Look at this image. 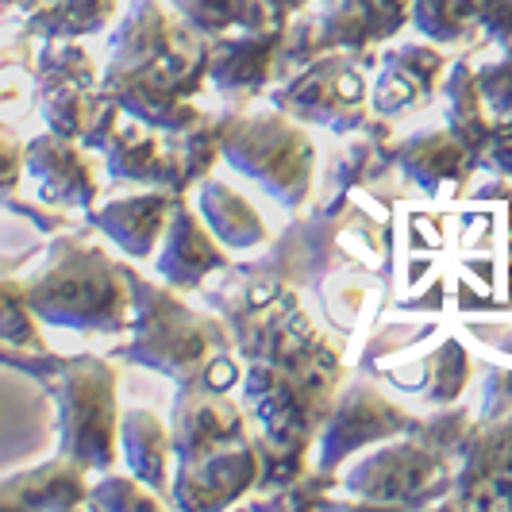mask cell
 <instances>
[{
	"mask_svg": "<svg viewBox=\"0 0 512 512\" xmlns=\"http://www.w3.org/2000/svg\"><path fill=\"white\" fill-rule=\"evenodd\" d=\"M131 282V312H135V362L151 366L178 385H205L228 393L239 382V362L228 351V339L216 320L185 308L166 289Z\"/></svg>",
	"mask_w": 512,
	"mask_h": 512,
	"instance_id": "obj_1",
	"label": "cell"
},
{
	"mask_svg": "<svg viewBox=\"0 0 512 512\" xmlns=\"http://www.w3.org/2000/svg\"><path fill=\"white\" fill-rule=\"evenodd\" d=\"M31 312L74 332H124L131 324V282L101 247L58 235L39 274L24 282Z\"/></svg>",
	"mask_w": 512,
	"mask_h": 512,
	"instance_id": "obj_2",
	"label": "cell"
},
{
	"mask_svg": "<svg viewBox=\"0 0 512 512\" xmlns=\"http://www.w3.org/2000/svg\"><path fill=\"white\" fill-rule=\"evenodd\" d=\"M58 401V451L85 470H108L120 455L116 370L97 355L62 362L51 382Z\"/></svg>",
	"mask_w": 512,
	"mask_h": 512,
	"instance_id": "obj_3",
	"label": "cell"
},
{
	"mask_svg": "<svg viewBox=\"0 0 512 512\" xmlns=\"http://www.w3.org/2000/svg\"><path fill=\"white\" fill-rule=\"evenodd\" d=\"M220 154L239 174L258 181L270 197L282 205H301L312 185V139L297 120L285 112H251V116H228L216 124Z\"/></svg>",
	"mask_w": 512,
	"mask_h": 512,
	"instance_id": "obj_4",
	"label": "cell"
},
{
	"mask_svg": "<svg viewBox=\"0 0 512 512\" xmlns=\"http://www.w3.org/2000/svg\"><path fill=\"white\" fill-rule=\"evenodd\" d=\"M101 89L116 97L124 116L147 124V128L185 131L197 120H205L201 108L193 104V93H201V89L193 81H185L178 70H170L166 62H120V58H112V66L101 77Z\"/></svg>",
	"mask_w": 512,
	"mask_h": 512,
	"instance_id": "obj_5",
	"label": "cell"
},
{
	"mask_svg": "<svg viewBox=\"0 0 512 512\" xmlns=\"http://www.w3.org/2000/svg\"><path fill=\"white\" fill-rule=\"evenodd\" d=\"M443 455L432 451L420 439H385L374 455H366L351 466L347 486L362 501H382V505H416L428 501V486H443Z\"/></svg>",
	"mask_w": 512,
	"mask_h": 512,
	"instance_id": "obj_6",
	"label": "cell"
},
{
	"mask_svg": "<svg viewBox=\"0 0 512 512\" xmlns=\"http://www.w3.org/2000/svg\"><path fill=\"white\" fill-rule=\"evenodd\" d=\"M174 493L170 505L181 509H224L247 497L258 486V447L255 439L239 436L212 447L197 459H174Z\"/></svg>",
	"mask_w": 512,
	"mask_h": 512,
	"instance_id": "obj_7",
	"label": "cell"
},
{
	"mask_svg": "<svg viewBox=\"0 0 512 512\" xmlns=\"http://www.w3.org/2000/svg\"><path fill=\"white\" fill-rule=\"evenodd\" d=\"M274 101L293 120L332 124V128L347 131L355 128L362 116L366 77L343 58H316L285 85L282 93H274Z\"/></svg>",
	"mask_w": 512,
	"mask_h": 512,
	"instance_id": "obj_8",
	"label": "cell"
},
{
	"mask_svg": "<svg viewBox=\"0 0 512 512\" xmlns=\"http://www.w3.org/2000/svg\"><path fill=\"white\" fill-rule=\"evenodd\" d=\"M412 420L397 409L389 397H382L374 385H351L343 389V397L332 405L324 420V436H320V462L332 470L347 455H355L359 447L382 443V439L405 436Z\"/></svg>",
	"mask_w": 512,
	"mask_h": 512,
	"instance_id": "obj_9",
	"label": "cell"
},
{
	"mask_svg": "<svg viewBox=\"0 0 512 512\" xmlns=\"http://www.w3.org/2000/svg\"><path fill=\"white\" fill-rule=\"evenodd\" d=\"M24 174L35 178L39 197L54 208H89L101 193L97 166L77 139L43 131L24 143Z\"/></svg>",
	"mask_w": 512,
	"mask_h": 512,
	"instance_id": "obj_10",
	"label": "cell"
},
{
	"mask_svg": "<svg viewBox=\"0 0 512 512\" xmlns=\"http://www.w3.org/2000/svg\"><path fill=\"white\" fill-rule=\"evenodd\" d=\"M104 166L108 174L120 181H135V185H151V189H170L181 193L189 181L181 170V158L174 151V139L166 131V139L158 128H147L139 120L120 124L112 143L104 147Z\"/></svg>",
	"mask_w": 512,
	"mask_h": 512,
	"instance_id": "obj_11",
	"label": "cell"
},
{
	"mask_svg": "<svg viewBox=\"0 0 512 512\" xmlns=\"http://www.w3.org/2000/svg\"><path fill=\"white\" fill-rule=\"evenodd\" d=\"M228 266V247L212 235L205 220L185 205L181 197H174L170 208V224L162 235V255H158V274L178 289H197L208 274Z\"/></svg>",
	"mask_w": 512,
	"mask_h": 512,
	"instance_id": "obj_12",
	"label": "cell"
},
{
	"mask_svg": "<svg viewBox=\"0 0 512 512\" xmlns=\"http://www.w3.org/2000/svg\"><path fill=\"white\" fill-rule=\"evenodd\" d=\"M170 436H174V459H197L228 439L247 436V424L243 412L224 393L205 385H181V393L174 397Z\"/></svg>",
	"mask_w": 512,
	"mask_h": 512,
	"instance_id": "obj_13",
	"label": "cell"
},
{
	"mask_svg": "<svg viewBox=\"0 0 512 512\" xmlns=\"http://www.w3.org/2000/svg\"><path fill=\"white\" fill-rule=\"evenodd\" d=\"M170 189H147L135 197H116L93 212V224L124 251L128 258H147L162 243L166 224H170V208H174Z\"/></svg>",
	"mask_w": 512,
	"mask_h": 512,
	"instance_id": "obj_14",
	"label": "cell"
},
{
	"mask_svg": "<svg viewBox=\"0 0 512 512\" xmlns=\"http://www.w3.org/2000/svg\"><path fill=\"white\" fill-rule=\"evenodd\" d=\"M447 70V58L439 54L436 43H405L385 54L382 77L374 85V104L378 112H405L412 104H424L436 93L439 77Z\"/></svg>",
	"mask_w": 512,
	"mask_h": 512,
	"instance_id": "obj_15",
	"label": "cell"
},
{
	"mask_svg": "<svg viewBox=\"0 0 512 512\" xmlns=\"http://www.w3.org/2000/svg\"><path fill=\"white\" fill-rule=\"evenodd\" d=\"M409 16V0H328L320 35L335 51H362L389 39Z\"/></svg>",
	"mask_w": 512,
	"mask_h": 512,
	"instance_id": "obj_16",
	"label": "cell"
},
{
	"mask_svg": "<svg viewBox=\"0 0 512 512\" xmlns=\"http://www.w3.org/2000/svg\"><path fill=\"white\" fill-rule=\"evenodd\" d=\"M85 493V466L58 455L35 470L0 478V509H74Z\"/></svg>",
	"mask_w": 512,
	"mask_h": 512,
	"instance_id": "obj_17",
	"label": "cell"
},
{
	"mask_svg": "<svg viewBox=\"0 0 512 512\" xmlns=\"http://www.w3.org/2000/svg\"><path fill=\"white\" fill-rule=\"evenodd\" d=\"M120 451L128 470L147 482L154 493L170 489V466H174V436L162 416L151 409H128L120 412Z\"/></svg>",
	"mask_w": 512,
	"mask_h": 512,
	"instance_id": "obj_18",
	"label": "cell"
},
{
	"mask_svg": "<svg viewBox=\"0 0 512 512\" xmlns=\"http://www.w3.org/2000/svg\"><path fill=\"white\" fill-rule=\"evenodd\" d=\"M274 54H278V31L266 35V27H247L239 39H216V47H208V77L220 89L251 93L266 85Z\"/></svg>",
	"mask_w": 512,
	"mask_h": 512,
	"instance_id": "obj_19",
	"label": "cell"
},
{
	"mask_svg": "<svg viewBox=\"0 0 512 512\" xmlns=\"http://www.w3.org/2000/svg\"><path fill=\"white\" fill-rule=\"evenodd\" d=\"M474 162H478V158L451 135V128L412 135L409 143L397 151V166H401L416 185H424L428 193H439L443 185L462 181L470 174Z\"/></svg>",
	"mask_w": 512,
	"mask_h": 512,
	"instance_id": "obj_20",
	"label": "cell"
},
{
	"mask_svg": "<svg viewBox=\"0 0 512 512\" xmlns=\"http://www.w3.org/2000/svg\"><path fill=\"white\" fill-rule=\"evenodd\" d=\"M197 197H201V220L212 228V235L228 251H255V247L266 243L270 231H266L262 216H258L255 205L243 193H235L224 181L205 178L201 189H197Z\"/></svg>",
	"mask_w": 512,
	"mask_h": 512,
	"instance_id": "obj_21",
	"label": "cell"
},
{
	"mask_svg": "<svg viewBox=\"0 0 512 512\" xmlns=\"http://www.w3.org/2000/svg\"><path fill=\"white\" fill-rule=\"evenodd\" d=\"M443 93H447V128L466 151L478 158V151L486 147L489 139V128H493V112L486 108V97L478 89L474 66L455 62L443 77Z\"/></svg>",
	"mask_w": 512,
	"mask_h": 512,
	"instance_id": "obj_22",
	"label": "cell"
},
{
	"mask_svg": "<svg viewBox=\"0 0 512 512\" xmlns=\"http://www.w3.org/2000/svg\"><path fill=\"white\" fill-rule=\"evenodd\" d=\"M120 0H51L35 12H27V27L43 39H81L101 31Z\"/></svg>",
	"mask_w": 512,
	"mask_h": 512,
	"instance_id": "obj_23",
	"label": "cell"
},
{
	"mask_svg": "<svg viewBox=\"0 0 512 512\" xmlns=\"http://www.w3.org/2000/svg\"><path fill=\"white\" fill-rule=\"evenodd\" d=\"M482 8L486 0H412V24L420 27L432 43H459L474 27L482 31Z\"/></svg>",
	"mask_w": 512,
	"mask_h": 512,
	"instance_id": "obj_24",
	"label": "cell"
},
{
	"mask_svg": "<svg viewBox=\"0 0 512 512\" xmlns=\"http://www.w3.org/2000/svg\"><path fill=\"white\" fill-rule=\"evenodd\" d=\"M0 343L20 347V351H43L39 316L27 305L24 282L0 274Z\"/></svg>",
	"mask_w": 512,
	"mask_h": 512,
	"instance_id": "obj_25",
	"label": "cell"
},
{
	"mask_svg": "<svg viewBox=\"0 0 512 512\" xmlns=\"http://www.w3.org/2000/svg\"><path fill=\"white\" fill-rule=\"evenodd\" d=\"M181 20L197 27L201 35H224L228 27H243L255 0H170Z\"/></svg>",
	"mask_w": 512,
	"mask_h": 512,
	"instance_id": "obj_26",
	"label": "cell"
},
{
	"mask_svg": "<svg viewBox=\"0 0 512 512\" xmlns=\"http://www.w3.org/2000/svg\"><path fill=\"white\" fill-rule=\"evenodd\" d=\"M85 501L97 505V509H112V512H139V509H162V505H166V497L154 493L147 482H139L135 474H131V478L108 474L104 482H97V489H93Z\"/></svg>",
	"mask_w": 512,
	"mask_h": 512,
	"instance_id": "obj_27",
	"label": "cell"
},
{
	"mask_svg": "<svg viewBox=\"0 0 512 512\" xmlns=\"http://www.w3.org/2000/svg\"><path fill=\"white\" fill-rule=\"evenodd\" d=\"M462 382H466V355L459 347H443L436 359H424V393L432 401H451L459 397ZM416 385V389H420Z\"/></svg>",
	"mask_w": 512,
	"mask_h": 512,
	"instance_id": "obj_28",
	"label": "cell"
},
{
	"mask_svg": "<svg viewBox=\"0 0 512 512\" xmlns=\"http://www.w3.org/2000/svg\"><path fill=\"white\" fill-rule=\"evenodd\" d=\"M474 74H478V89L486 97V108L493 112V120H512V58L486 62Z\"/></svg>",
	"mask_w": 512,
	"mask_h": 512,
	"instance_id": "obj_29",
	"label": "cell"
},
{
	"mask_svg": "<svg viewBox=\"0 0 512 512\" xmlns=\"http://www.w3.org/2000/svg\"><path fill=\"white\" fill-rule=\"evenodd\" d=\"M20 178H24V143L0 120V197L16 193Z\"/></svg>",
	"mask_w": 512,
	"mask_h": 512,
	"instance_id": "obj_30",
	"label": "cell"
},
{
	"mask_svg": "<svg viewBox=\"0 0 512 512\" xmlns=\"http://www.w3.org/2000/svg\"><path fill=\"white\" fill-rule=\"evenodd\" d=\"M478 162L489 166V170H497V174H505V178H512V120H493L486 147L478 151Z\"/></svg>",
	"mask_w": 512,
	"mask_h": 512,
	"instance_id": "obj_31",
	"label": "cell"
},
{
	"mask_svg": "<svg viewBox=\"0 0 512 512\" xmlns=\"http://www.w3.org/2000/svg\"><path fill=\"white\" fill-rule=\"evenodd\" d=\"M266 4H270L274 12H293V8H301L305 0H266Z\"/></svg>",
	"mask_w": 512,
	"mask_h": 512,
	"instance_id": "obj_32",
	"label": "cell"
},
{
	"mask_svg": "<svg viewBox=\"0 0 512 512\" xmlns=\"http://www.w3.org/2000/svg\"><path fill=\"white\" fill-rule=\"evenodd\" d=\"M16 4H20V0H0V12H4V8H16Z\"/></svg>",
	"mask_w": 512,
	"mask_h": 512,
	"instance_id": "obj_33",
	"label": "cell"
}]
</instances>
